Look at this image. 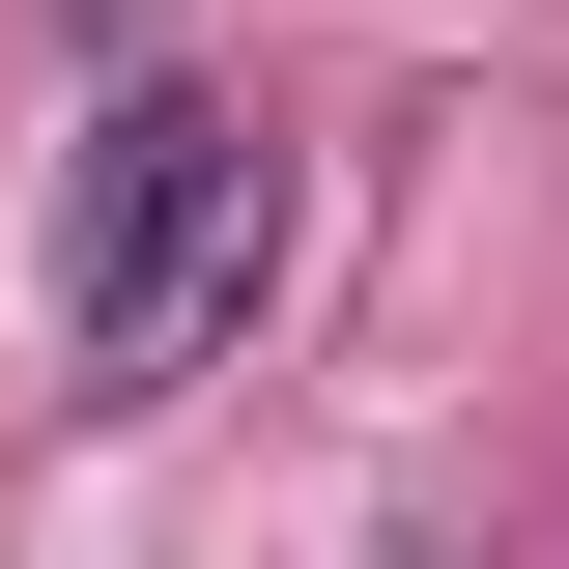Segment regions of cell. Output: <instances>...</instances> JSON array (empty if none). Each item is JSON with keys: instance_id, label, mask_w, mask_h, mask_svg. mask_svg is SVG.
<instances>
[{"instance_id": "1", "label": "cell", "mask_w": 569, "mask_h": 569, "mask_svg": "<svg viewBox=\"0 0 569 569\" xmlns=\"http://www.w3.org/2000/svg\"><path fill=\"white\" fill-rule=\"evenodd\" d=\"M257 284H284V142L228 114V86H142V114L86 142V200H58V370L142 427Z\"/></svg>"}]
</instances>
